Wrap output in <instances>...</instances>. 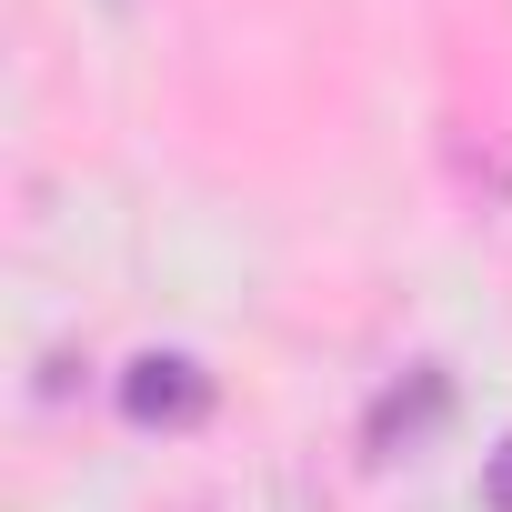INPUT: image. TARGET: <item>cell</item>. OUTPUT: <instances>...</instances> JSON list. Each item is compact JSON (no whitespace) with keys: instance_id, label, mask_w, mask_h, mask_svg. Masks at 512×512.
<instances>
[{"instance_id":"1","label":"cell","mask_w":512,"mask_h":512,"mask_svg":"<svg viewBox=\"0 0 512 512\" xmlns=\"http://www.w3.org/2000/svg\"><path fill=\"white\" fill-rule=\"evenodd\" d=\"M121 412H131L141 432H191V422L211 412V372H201L191 352H141V362L121 372Z\"/></svg>"},{"instance_id":"2","label":"cell","mask_w":512,"mask_h":512,"mask_svg":"<svg viewBox=\"0 0 512 512\" xmlns=\"http://www.w3.org/2000/svg\"><path fill=\"white\" fill-rule=\"evenodd\" d=\"M442 402H452V392H442V372L422 362L402 392H382V412H372V452H382V462H392V452H412V442L442 422Z\"/></svg>"},{"instance_id":"3","label":"cell","mask_w":512,"mask_h":512,"mask_svg":"<svg viewBox=\"0 0 512 512\" xmlns=\"http://www.w3.org/2000/svg\"><path fill=\"white\" fill-rule=\"evenodd\" d=\"M482 492H492V512H512V442L482 462Z\"/></svg>"}]
</instances>
